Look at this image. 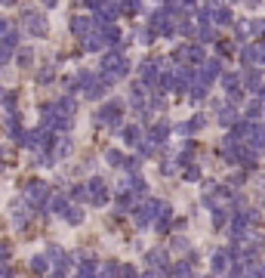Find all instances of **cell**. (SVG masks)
<instances>
[{
  "instance_id": "obj_1",
  "label": "cell",
  "mask_w": 265,
  "mask_h": 278,
  "mask_svg": "<svg viewBox=\"0 0 265 278\" xmlns=\"http://www.w3.org/2000/svg\"><path fill=\"white\" fill-rule=\"evenodd\" d=\"M219 71H222V62H219V59H206V62L198 68V77L204 80L206 87H210V84H213V77H216Z\"/></svg>"
},
{
  "instance_id": "obj_2",
  "label": "cell",
  "mask_w": 265,
  "mask_h": 278,
  "mask_svg": "<svg viewBox=\"0 0 265 278\" xmlns=\"http://www.w3.org/2000/svg\"><path fill=\"white\" fill-rule=\"evenodd\" d=\"M99 124H108V127L120 124V105H118V102H108V105L99 111Z\"/></svg>"
},
{
  "instance_id": "obj_3",
  "label": "cell",
  "mask_w": 265,
  "mask_h": 278,
  "mask_svg": "<svg viewBox=\"0 0 265 278\" xmlns=\"http://www.w3.org/2000/svg\"><path fill=\"white\" fill-rule=\"evenodd\" d=\"M43 198H47V185L43 182H28V189H25V201L28 204H43Z\"/></svg>"
},
{
  "instance_id": "obj_4",
  "label": "cell",
  "mask_w": 265,
  "mask_h": 278,
  "mask_svg": "<svg viewBox=\"0 0 265 278\" xmlns=\"http://www.w3.org/2000/svg\"><path fill=\"white\" fill-rule=\"evenodd\" d=\"M25 25H28V31H31V34H37V37H43V34L50 31L47 19H43V16H37V13H28V16H25Z\"/></svg>"
},
{
  "instance_id": "obj_5",
  "label": "cell",
  "mask_w": 265,
  "mask_h": 278,
  "mask_svg": "<svg viewBox=\"0 0 265 278\" xmlns=\"http://www.w3.org/2000/svg\"><path fill=\"white\" fill-rule=\"evenodd\" d=\"M206 9H210V13H213V22H216V25H228V22L235 19V16H232V9H228V6H219V3H206Z\"/></svg>"
},
{
  "instance_id": "obj_6",
  "label": "cell",
  "mask_w": 265,
  "mask_h": 278,
  "mask_svg": "<svg viewBox=\"0 0 265 278\" xmlns=\"http://www.w3.org/2000/svg\"><path fill=\"white\" fill-rule=\"evenodd\" d=\"M157 71H160V62H142L139 77L145 80V84H157Z\"/></svg>"
},
{
  "instance_id": "obj_7",
  "label": "cell",
  "mask_w": 265,
  "mask_h": 278,
  "mask_svg": "<svg viewBox=\"0 0 265 278\" xmlns=\"http://www.w3.org/2000/svg\"><path fill=\"white\" fill-rule=\"evenodd\" d=\"M108 40H105V31H93L89 37H84V50H89V53H96V50H102Z\"/></svg>"
},
{
  "instance_id": "obj_8",
  "label": "cell",
  "mask_w": 265,
  "mask_h": 278,
  "mask_svg": "<svg viewBox=\"0 0 265 278\" xmlns=\"http://www.w3.org/2000/svg\"><path fill=\"white\" fill-rule=\"evenodd\" d=\"M89 28H93V22H89L87 16H74L71 19V31L77 34V37H89Z\"/></svg>"
},
{
  "instance_id": "obj_9",
  "label": "cell",
  "mask_w": 265,
  "mask_h": 278,
  "mask_svg": "<svg viewBox=\"0 0 265 278\" xmlns=\"http://www.w3.org/2000/svg\"><path fill=\"white\" fill-rule=\"evenodd\" d=\"M89 195H93V204H105L108 201L105 182H102V179H89Z\"/></svg>"
},
{
  "instance_id": "obj_10",
  "label": "cell",
  "mask_w": 265,
  "mask_h": 278,
  "mask_svg": "<svg viewBox=\"0 0 265 278\" xmlns=\"http://www.w3.org/2000/svg\"><path fill=\"white\" fill-rule=\"evenodd\" d=\"M244 118H247V124L262 118V102H259V99H250V102H247V114H244Z\"/></svg>"
},
{
  "instance_id": "obj_11",
  "label": "cell",
  "mask_w": 265,
  "mask_h": 278,
  "mask_svg": "<svg viewBox=\"0 0 265 278\" xmlns=\"http://www.w3.org/2000/svg\"><path fill=\"white\" fill-rule=\"evenodd\" d=\"M65 204H68V201H65V195H53V198L47 201V207H50L53 213H59V216H68V213H65Z\"/></svg>"
},
{
  "instance_id": "obj_12",
  "label": "cell",
  "mask_w": 265,
  "mask_h": 278,
  "mask_svg": "<svg viewBox=\"0 0 265 278\" xmlns=\"http://www.w3.org/2000/svg\"><path fill=\"white\" fill-rule=\"evenodd\" d=\"M148 266H151V272L164 269V266H167V253L164 250H151V253H148Z\"/></svg>"
},
{
  "instance_id": "obj_13",
  "label": "cell",
  "mask_w": 265,
  "mask_h": 278,
  "mask_svg": "<svg viewBox=\"0 0 265 278\" xmlns=\"http://www.w3.org/2000/svg\"><path fill=\"white\" fill-rule=\"evenodd\" d=\"M219 121H222L225 127H232V124H237V111H235V105H225L222 111H219Z\"/></svg>"
},
{
  "instance_id": "obj_14",
  "label": "cell",
  "mask_w": 265,
  "mask_h": 278,
  "mask_svg": "<svg viewBox=\"0 0 265 278\" xmlns=\"http://www.w3.org/2000/svg\"><path fill=\"white\" fill-rule=\"evenodd\" d=\"M16 43H19V34H16V31H6V34H3V46H0V53L9 56V50H16Z\"/></svg>"
},
{
  "instance_id": "obj_15",
  "label": "cell",
  "mask_w": 265,
  "mask_h": 278,
  "mask_svg": "<svg viewBox=\"0 0 265 278\" xmlns=\"http://www.w3.org/2000/svg\"><path fill=\"white\" fill-rule=\"evenodd\" d=\"M56 108H59V111H65V118H71L77 105H74V99H71V96H62L59 102H56Z\"/></svg>"
},
{
  "instance_id": "obj_16",
  "label": "cell",
  "mask_w": 265,
  "mask_h": 278,
  "mask_svg": "<svg viewBox=\"0 0 265 278\" xmlns=\"http://www.w3.org/2000/svg\"><path fill=\"white\" fill-rule=\"evenodd\" d=\"M228 266V250H216L213 253V272H222Z\"/></svg>"
},
{
  "instance_id": "obj_17",
  "label": "cell",
  "mask_w": 265,
  "mask_h": 278,
  "mask_svg": "<svg viewBox=\"0 0 265 278\" xmlns=\"http://www.w3.org/2000/svg\"><path fill=\"white\" fill-rule=\"evenodd\" d=\"M244 80H247V87H250V90H256V87H259V80H262V71H259V68H247Z\"/></svg>"
},
{
  "instance_id": "obj_18",
  "label": "cell",
  "mask_w": 265,
  "mask_h": 278,
  "mask_svg": "<svg viewBox=\"0 0 265 278\" xmlns=\"http://www.w3.org/2000/svg\"><path fill=\"white\" fill-rule=\"evenodd\" d=\"M123 139H126L130 145H139V142H142V130H139V127H126V130H123Z\"/></svg>"
},
{
  "instance_id": "obj_19",
  "label": "cell",
  "mask_w": 265,
  "mask_h": 278,
  "mask_svg": "<svg viewBox=\"0 0 265 278\" xmlns=\"http://www.w3.org/2000/svg\"><path fill=\"white\" fill-rule=\"evenodd\" d=\"M71 139H68V136H59V142H56V155H59V158H65V155H71Z\"/></svg>"
},
{
  "instance_id": "obj_20",
  "label": "cell",
  "mask_w": 265,
  "mask_h": 278,
  "mask_svg": "<svg viewBox=\"0 0 265 278\" xmlns=\"http://www.w3.org/2000/svg\"><path fill=\"white\" fill-rule=\"evenodd\" d=\"M71 198H77V201H93V195H89V185H74Z\"/></svg>"
},
{
  "instance_id": "obj_21",
  "label": "cell",
  "mask_w": 265,
  "mask_h": 278,
  "mask_svg": "<svg viewBox=\"0 0 265 278\" xmlns=\"http://www.w3.org/2000/svg\"><path fill=\"white\" fill-rule=\"evenodd\" d=\"M222 87H225V93L240 90V87H237V74H222Z\"/></svg>"
},
{
  "instance_id": "obj_22",
  "label": "cell",
  "mask_w": 265,
  "mask_h": 278,
  "mask_svg": "<svg viewBox=\"0 0 265 278\" xmlns=\"http://www.w3.org/2000/svg\"><path fill=\"white\" fill-rule=\"evenodd\" d=\"M65 219H68V223H71V226H80V223H84V210H80V207H71Z\"/></svg>"
},
{
  "instance_id": "obj_23",
  "label": "cell",
  "mask_w": 265,
  "mask_h": 278,
  "mask_svg": "<svg viewBox=\"0 0 265 278\" xmlns=\"http://www.w3.org/2000/svg\"><path fill=\"white\" fill-rule=\"evenodd\" d=\"M173 272H176V278H191V266L188 263H176V266H173Z\"/></svg>"
},
{
  "instance_id": "obj_24",
  "label": "cell",
  "mask_w": 265,
  "mask_h": 278,
  "mask_svg": "<svg viewBox=\"0 0 265 278\" xmlns=\"http://www.w3.org/2000/svg\"><path fill=\"white\" fill-rule=\"evenodd\" d=\"M130 192H136V195H148V185H145V179L133 176V185H130Z\"/></svg>"
},
{
  "instance_id": "obj_25",
  "label": "cell",
  "mask_w": 265,
  "mask_h": 278,
  "mask_svg": "<svg viewBox=\"0 0 265 278\" xmlns=\"http://www.w3.org/2000/svg\"><path fill=\"white\" fill-rule=\"evenodd\" d=\"M47 263H50L47 257H34V260H31V269H34V272H47V269H50Z\"/></svg>"
},
{
  "instance_id": "obj_26",
  "label": "cell",
  "mask_w": 265,
  "mask_h": 278,
  "mask_svg": "<svg viewBox=\"0 0 265 278\" xmlns=\"http://www.w3.org/2000/svg\"><path fill=\"white\" fill-rule=\"evenodd\" d=\"M105 161H108V164H114V167H118V164H126V161L120 158V152H114V148H108V152H105Z\"/></svg>"
},
{
  "instance_id": "obj_27",
  "label": "cell",
  "mask_w": 265,
  "mask_h": 278,
  "mask_svg": "<svg viewBox=\"0 0 265 278\" xmlns=\"http://www.w3.org/2000/svg\"><path fill=\"white\" fill-rule=\"evenodd\" d=\"M139 152L142 155H154V142H151V139H142V142H139Z\"/></svg>"
},
{
  "instance_id": "obj_28",
  "label": "cell",
  "mask_w": 265,
  "mask_h": 278,
  "mask_svg": "<svg viewBox=\"0 0 265 278\" xmlns=\"http://www.w3.org/2000/svg\"><path fill=\"white\" fill-rule=\"evenodd\" d=\"M198 40H201V43H210V40H213V28H201V31H198Z\"/></svg>"
},
{
  "instance_id": "obj_29",
  "label": "cell",
  "mask_w": 265,
  "mask_h": 278,
  "mask_svg": "<svg viewBox=\"0 0 265 278\" xmlns=\"http://www.w3.org/2000/svg\"><path fill=\"white\" fill-rule=\"evenodd\" d=\"M225 219H228L225 210H213V223H216V226H225Z\"/></svg>"
},
{
  "instance_id": "obj_30",
  "label": "cell",
  "mask_w": 265,
  "mask_h": 278,
  "mask_svg": "<svg viewBox=\"0 0 265 278\" xmlns=\"http://www.w3.org/2000/svg\"><path fill=\"white\" fill-rule=\"evenodd\" d=\"M173 250H188V238H176V241H173Z\"/></svg>"
},
{
  "instance_id": "obj_31",
  "label": "cell",
  "mask_w": 265,
  "mask_h": 278,
  "mask_svg": "<svg viewBox=\"0 0 265 278\" xmlns=\"http://www.w3.org/2000/svg\"><path fill=\"white\" fill-rule=\"evenodd\" d=\"M31 59H34V53H31V50H22V53H19V65H28Z\"/></svg>"
},
{
  "instance_id": "obj_32",
  "label": "cell",
  "mask_w": 265,
  "mask_h": 278,
  "mask_svg": "<svg viewBox=\"0 0 265 278\" xmlns=\"http://www.w3.org/2000/svg\"><path fill=\"white\" fill-rule=\"evenodd\" d=\"M204 124H206V118L198 114V118H191V130H204Z\"/></svg>"
},
{
  "instance_id": "obj_33",
  "label": "cell",
  "mask_w": 265,
  "mask_h": 278,
  "mask_svg": "<svg viewBox=\"0 0 265 278\" xmlns=\"http://www.w3.org/2000/svg\"><path fill=\"white\" fill-rule=\"evenodd\" d=\"M256 59L265 65V40H259V43H256Z\"/></svg>"
},
{
  "instance_id": "obj_34",
  "label": "cell",
  "mask_w": 265,
  "mask_h": 278,
  "mask_svg": "<svg viewBox=\"0 0 265 278\" xmlns=\"http://www.w3.org/2000/svg\"><path fill=\"white\" fill-rule=\"evenodd\" d=\"M43 84H47V80H53V68H40V74H37Z\"/></svg>"
},
{
  "instance_id": "obj_35",
  "label": "cell",
  "mask_w": 265,
  "mask_h": 278,
  "mask_svg": "<svg viewBox=\"0 0 265 278\" xmlns=\"http://www.w3.org/2000/svg\"><path fill=\"white\" fill-rule=\"evenodd\" d=\"M198 176H201L198 167H188V170H185V179H198Z\"/></svg>"
},
{
  "instance_id": "obj_36",
  "label": "cell",
  "mask_w": 265,
  "mask_h": 278,
  "mask_svg": "<svg viewBox=\"0 0 265 278\" xmlns=\"http://www.w3.org/2000/svg\"><path fill=\"white\" fill-rule=\"evenodd\" d=\"M160 87H164V90H173V77H170V74L160 77Z\"/></svg>"
},
{
  "instance_id": "obj_37",
  "label": "cell",
  "mask_w": 265,
  "mask_h": 278,
  "mask_svg": "<svg viewBox=\"0 0 265 278\" xmlns=\"http://www.w3.org/2000/svg\"><path fill=\"white\" fill-rule=\"evenodd\" d=\"M0 253H6V241H0Z\"/></svg>"
},
{
  "instance_id": "obj_38",
  "label": "cell",
  "mask_w": 265,
  "mask_h": 278,
  "mask_svg": "<svg viewBox=\"0 0 265 278\" xmlns=\"http://www.w3.org/2000/svg\"><path fill=\"white\" fill-rule=\"evenodd\" d=\"M0 31H6V22L3 19H0Z\"/></svg>"
},
{
  "instance_id": "obj_39",
  "label": "cell",
  "mask_w": 265,
  "mask_h": 278,
  "mask_svg": "<svg viewBox=\"0 0 265 278\" xmlns=\"http://www.w3.org/2000/svg\"><path fill=\"white\" fill-rule=\"evenodd\" d=\"M3 96H6V93H3V87H0V99H3ZM6 99H9V96H6Z\"/></svg>"
}]
</instances>
